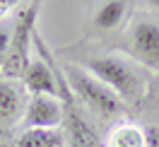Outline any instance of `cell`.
<instances>
[{"mask_svg":"<svg viewBox=\"0 0 159 147\" xmlns=\"http://www.w3.org/2000/svg\"><path fill=\"white\" fill-rule=\"evenodd\" d=\"M7 46H10V29H2L0 27V70H2V63H5Z\"/></svg>","mask_w":159,"mask_h":147,"instance_id":"13","label":"cell"},{"mask_svg":"<svg viewBox=\"0 0 159 147\" xmlns=\"http://www.w3.org/2000/svg\"><path fill=\"white\" fill-rule=\"evenodd\" d=\"M22 82L29 92L31 97L36 94H48V97H58L60 94V87H58V75L53 72L46 60L41 58H31L24 75H22Z\"/></svg>","mask_w":159,"mask_h":147,"instance_id":"7","label":"cell"},{"mask_svg":"<svg viewBox=\"0 0 159 147\" xmlns=\"http://www.w3.org/2000/svg\"><path fill=\"white\" fill-rule=\"evenodd\" d=\"M58 87H60V101L65 108V140L70 142V147H104V142L99 140V135L94 133V128L89 126V121L80 113L77 99L72 97V92L65 85V77L58 75Z\"/></svg>","mask_w":159,"mask_h":147,"instance_id":"4","label":"cell"},{"mask_svg":"<svg viewBox=\"0 0 159 147\" xmlns=\"http://www.w3.org/2000/svg\"><path fill=\"white\" fill-rule=\"evenodd\" d=\"M39 17V5H27L15 20V27L10 29V46L5 53V63H2V77L5 80H22L24 70L29 65V51L31 41H34V24Z\"/></svg>","mask_w":159,"mask_h":147,"instance_id":"3","label":"cell"},{"mask_svg":"<svg viewBox=\"0 0 159 147\" xmlns=\"http://www.w3.org/2000/svg\"><path fill=\"white\" fill-rule=\"evenodd\" d=\"M145 147H159V128L145 126Z\"/></svg>","mask_w":159,"mask_h":147,"instance_id":"12","label":"cell"},{"mask_svg":"<svg viewBox=\"0 0 159 147\" xmlns=\"http://www.w3.org/2000/svg\"><path fill=\"white\" fill-rule=\"evenodd\" d=\"M22 106L24 97L22 89L15 85V80H0V128L10 130L17 121H22Z\"/></svg>","mask_w":159,"mask_h":147,"instance_id":"8","label":"cell"},{"mask_svg":"<svg viewBox=\"0 0 159 147\" xmlns=\"http://www.w3.org/2000/svg\"><path fill=\"white\" fill-rule=\"evenodd\" d=\"M130 56L142 68L159 72V24L152 20H140L128 34Z\"/></svg>","mask_w":159,"mask_h":147,"instance_id":"6","label":"cell"},{"mask_svg":"<svg viewBox=\"0 0 159 147\" xmlns=\"http://www.w3.org/2000/svg\"><path fill=\"white\" fill-rule=\"evenodd\" d=\"M147 5H149V7H152V10H157V12H159V0H149Z\"/></svg>","mask_w":159,"mask_h":147,"instance_id":"15","label":"cell"},{"mask_svg":"<svg viewBox=\"0 0 159 147\" xmlns=\"http://www.w3.org/2000/svg\"><path fill=\"white\" fill-rule=\"evenodd\" d=\"M63 77H65V85H68V89L72 92V97L82 99V104L87 108H92L97 116L113 118V116L120 113L123 101H120L104 82H99L94 75H89L84 68H80V65H68Z\"/></svg>","mask_w":159,"mask_h":147,"instance_id":"2","label":"cell"},{"mask_svg":"<svg viewBox=\"0 0 159 147\" xmlns=\"http://www.w3.org/2000/svg\"><path fill=\"white\" fill-rule=\"evenodd\" d=\"M65 121V108L60 97H48V94H36L29 99L22 116V128L24 130H56Z\"/></svg>","mask_w":159,"mask_h":147,"instance_id":"5","label":"cell"},{"mask_svg":"<svg viewBox=\"0 0 159 147\" xmlns=\"http://www.w3.org/2000/svg\"><path fill=\"white\" fill-rule=\"evenodd\" d=\"M84 70L104 82L106 87L123 101V104H138L147 92V82L130 60L120 56H97L84 63Z\"/></svg>","mask_w":159,"mask_h":147,"instance_id":"1","label":"cell"},{"mask_svg":"<svg viewBox=\"0 0 159 147\" xmlns=\"http://www.w3.org/2000/svg\"><path fill=\"white\" fill-rule=\"evenodd\" d=\"M15 7H17V2H15V0H0V20H2V17H7Z\"/></svg>","mask_w":159,"mask_h":147,"instance_id":"14","label":"cell"},{"mask_svg":"<svg viewBox=\"0 0 159 147\" xmlns=\"http://www.w3.org/2000/svg\"><path fill=\"white\" fill-rule=\"evenodd\" d=\"M104 147H145V128L138 123H118L109 133Z\"/></svg>","mask_w":159,"mask_h":147,"instance_id":"9","label":"cell"},{"mask_svg":"<svg viewBox=\"0 0 159 147\" xmlns=\"http://www.w3.org/2000/svg\"><path fill=\"white\" fill-rule=\"evenodd\" d=\"M17 147H65V135L56 130H22Z\"/></svg>","mask_w":159,"mask_h":147,"instance_id":"10","label":"cell"},{"mask_svg":"<svg viewBox=\"0 0 159 147\" xmlns=\"http://www.w3.org/2000/svg\"><path fill=\"white\" fill-rule=\"evenodd\" d=\"M125 15V2L120 0H109V2H101L97 12H94V27H99L104 31L116 29Z\"/></svg>","mask_w":159,"mask_h":147,"instance_id":"11","label":"cell"}]
</instances>
